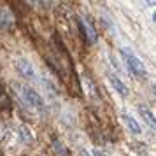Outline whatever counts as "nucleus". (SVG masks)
Returning <instances> with one entry per match:
<instances>
[{
  "label": "nucleus",
  "instance_id": "1",
  "mask_svg": "<svg viewBox=\"0 0 156 156\" xmlns=\"http://www.w3.org/2000/svg\"><path fill=\"white\" fill-rule=\"evenodd\" d=\"M121 56L125 58V62H126L128 69L132 70V74L135 76H139V77H144L146 76V69H144V63H142L139 58L135 56L132 51L128 49V48H123L121 49Z\"/></svg>",
  "mask_w": 156,
  "mask_h": 156
},
{
  "label": "nucleus",
  "instance_id": "2",
  "mask_svg": "<svg viewBox=\"0 0 156 156\" xmlns=\"http://www.w3.org/2000/svg\"><path fill=\"white\" fill-rule=\"evenodd\" d=\"M23 97H25V100H27L32 107H35V109H44L42 97H41V95H39V91H35L34 88L25 86V88H23Z\"/></svg>",
  "mask_w": 156,
  "mask_h": 156
},
{
  "label": "nucleus",
  "instance_id": "3",
  "mask_svg": "<svg viewBox=\"0 0 156 156\" xmlns=\"http://www.w3.org/2000/svg\"><path fill=\"white\" fill-rule=\"evenodd\" d=\"M16 67H18V72L21 74L23 77H27V79H34L35 77V72H34L32 65H30L27 60H18Z\"/></svg>",
  "mask_w": 156,
  "mask_h": 156
},
{
  "label": "nucleus",
  "instance_id": "4",
  "mask_svg": "<svg viewBox=\"0 0 156 156\" xmlns=\"http://www.w3.org/2000/svg\"><path fill=\"white\" fill-rule=\"evenodd\" d=\"M139 112H140V116L144 118V121H146L149 126H151V128L156 132V118L153 116V112H151V111H149L146 105H139Z\"/></svg>",
  "mask_w": 156,
  "mask_h": 156
},
{
  "label": "nucleus",
  "instance_id": "5",
  "mask_svg": "<svg viewBox=\"0 0 156 156\" xmlns=\"http://www.w3.org/2000/svg\"><path fill=\"white\" fill-rule=\"evenodd\" d=\"M109 79H111V84L114 86V90H116V91L119 93V95H123V97H126V95H128V88H126V84H125V83H123V81H121L119 77H116V76H112V74L109 76Z\"/></svg>",
  "mask_w": 156,
  "mask_h": 156
},
{
  "label": "nucleus",
  "instance_id": "6",
  "mask_svg": "<svg viewBox=\"0 0 156 156\" xmlns=\"http://www.w3.org/2000/svg\"><path fill=\"white\" fill-rule=\"evenodd\" d=\"M123 119H125V123L128 125V128H130V132H132V133H135V135L140 133V126H139V123H137L132 116L125 114V116H123Z\"/></svg>",
  "mask_w": 156,
  "mask_h": 156
},
{
  "label": "nucleus",
  "instance_id": "7",
  "mask_svg": "<svg viewBox=\"0 0 156 156\" xmlns=\"http://www.w3.org/2000/svg\"><path fill=\"white\" fill-rule=\"evenodd\" d=\"M81 27L84 28V32H86V35H88V41H90V44L97 42V34H95V30L91 28V25H90L88 21H81Z\"/></svg>",
  "mask_w": 156,
  "mask_h": 156
},
{
  "label": "nucleus",
  "instance_id": "8",
  "mask_svg": "<svg viewBox=\"0 0 156 156\" xmlns=\"http://www.w3.org/2000/svg\"><path fill=\"white\" fill-rule=\"evenodd\" d=\"M153 20H154V23H156V12H154V16H153Z\"/></svg>",
  "mask_w": 156,
  "mask_h": 156
}]
</instances>
